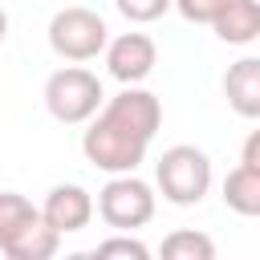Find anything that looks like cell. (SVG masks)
I'll use <instances>...</instances> for the list:
<instances>
[{
  "label": "cell",
  "mask_w": 260,
  "mask_h": 260,
  "mask_svg": "<svg viewBox=\"0 0 260 260\" xmlns=\"http://www.w3.org/2000/svg\"><path fill=\"white\" fill-rule=\"evenodd\" d=\"M158 126H162V102L150 89L126 85L89 118V130L81 134V154L106 175H130L146 158Z\"/></svg>",
  "instance_id": "1"
},
{
  "label": "cell",
  "mask_w": 260,
  "mask_h": 260,
  "mask_svg": "<svg viewBox=\"0 0 260 260\" xmlns=\"http://www.w3.org/2000/svg\"><path fill=\"white\" fill-rule=\"evenodd\" d=\"M154 183H158L162 199L175 203V207L203 203V195L211 191V158H207V150H199L191 142L167 146L158 154V162H154Z\"/></svg>",
  "instance_id": "2"
},
{
  "label": "cell",
  "mask_w": 260,
  "mask_h": 260,
  "mask_svg": "<svg viewBox=\"0 0 260 260\" xmlns=\"http://www.w3.org/2000/svg\"><path fill=\"white\" fill-rule=\"evenodd\" d=\"M106 106L102 81L98 73L81 69V65H65L45 81V110L61 122V126H81L89 122L98 110Z\"/></svg>",
  "instance_id": "3"
},
{
  "label": "cell",
  "mask_w": 260,
  "mask_h": 260,
  "mask_svg": "<svg viewBox=\"0 0 260 260\" xmlns=\"http://www.w3.org/2000/svg\"><path fill=\"white\" fill-rule=\"evenodd\" d=\"M49 49L61 61H93L98 53L110 49V28L93 8H61L49 20Z\"/></svg>",
  "instance_id": "4"
},
{
  "label": "cell",
  "mask_w": 260,
  "mask_h": 260,
  "mask_svg": "<svg viewBox=\"0 0 260 260\" xmlns=\"http://www.w3.org/2000/svg\"><path fill=\"white\" fill-rule=\"evenodd\" d=\"M154 207H158V195L150 183H142L134 171L130 175H110V183L98 191V215L106 228L114 232H134V228H146L154 219Z\"/></svg>",
  "instance_id": "5"
},
{
  "label": "cell",
  "mask_w": 260,
  "mask_h": 260,
  "mask_svg": "<svg viewBox=\"0 0 260 260\" xmlns=\"http://www.w3.org/2000/svg\"><path fill=\"white\" fill-rule=\"evenodd\" d=\"M154 61H158V49H154V41H150L146 32H122V37H114L110 49H106V69H110V77L122 81V85L146 81L150 69H154Z\"/></svg>",
  "instance_id": "6"
},
{
  "label": "cell",
  "mask_w": 260,
  "mask_h": 260,
  "mask_svg": "<svg viewBox=\"0 0 260 260\" xmlns=\"http://www.w3.org/2000/svg\"><path fill=\"white\" fill-rule=\"evenodd\" d=\"M41 211H45V219H49L61 236H73V232L89 228L98 203H93V195H89L81 183H57V187H49Z\"/></svg>",
  "instance_id": "7"
},
{
  "label": "cell",
  "mask_w": 260,
  "mask_h": 260,
  "mask_svg": "<svg viewBox=\"0 0 260 260\" xmlns=\"http://www.w3.org/2000/svg\"><path fill=\"white\" fill-rule=\"evenodd\" d=\"M57 248H61V232L45 219V211H37L24 228L0 236V252L8 260H49L57 256Z\"/></svg>",
  "instance_id": "8"
},
{
  "label": "cell",
  "mask_w": 260,
  "mask_h": 260,
  "mask_svg": "<svg viewBox=\"0 0 260 260\" xmlns=\"http://www.w3.org/2000/svg\"><path fill=\"white\" fill-rule=\"evenodd\" d=\"M223 98L232 106V114L260 122V57H240L228 65L223 73Z\"/></svg>",
  "instance_id": "9"
},
{
  "label": "cell",
  "mask_w": 260,
  "mask_h": 260,
  "mask_svg": "<svg viewBox=\"0 0 260 260\" xmlns=\"http://www.w3.org/2000/svg\"><path fill=\"white\" fill-rule=\"evenodd\" d=\"M211 28L223 45H252L260 37V0H232Z\"/></svg>",
  "instance_id": "10"
},
{
  "label": "cell",
  "mask_w": 260,
  "mask_h": 260,
  "mask_svg": "<svg viewBox=\"0 0 260 260\" xmlns=\"http://www.w3.org/2000/svg\"><path fill=\"white\" fill-rule=\"evenodd\" d=\"M223 203L236 215H260V167L240 162L223 179Z\"/></svg>",
  "instance_id": "11"
},
{
  "label": "cell",
  "mask_w": 260,
  "mask_h": 260,
  "mask_svg": "<svg viewBox=\"0 0 260 260\" xmlns=\"http://www.w3.org/2000/svg\"><path fill=\"white\" fill-rule=\"evenodd\" d=\"M167 260H215V240L203 236V232H171L158 248Z\"/></svg>",
  "instance_id": "12"
},
{
  "label": "cell",
  "mask_w": 260,
  "mask_h": 260,
  "mask_svg": "<svg viewBox=\"0 0 260 260\" xmlns=\"http://www.w3.org/2000/svg\"><path fill=\"white\" fill-rule=\"evenodd\" d=\"M37 211H41V207H32L20 191H4V195H0V236H8V232H16V228H24Z\"/></svg>",
  "instance_id": "13"
},
{
  "label": "cell",
  "mask_w": 260,
  "mask_h": 260,
  "mask_svg": "<svg viewBox=\"0 0 260 260\" xmlns=\"http://www.w3.org/2000/svg\"><path fill=\"white\" fill-rule=\"evenodd\" d=\"M93 260H110V256H126V260H150V248L142 244V240H134V236H110V240H102L93 252H89Z\"/></svg>",
  "instance_id": "14"
},
{
  "label": "cell",
  "mask_w": 260,
  "mask_h": 260,
  "mask_svg": "<svg viewBox=\"0 0 260 260\" xmlns=\"http://www.w3.org/2000/svg\"><path fill=\"white\" fill-rule=\"evenodd\" d=\"M114 8H118L130 24H150V20H158L167 8H175V0H114Z\"/></svg>",
  "instance_id": "15"
},
{
  "label": "cell",
  "mask_w": 260,
  "mask_h": 260,
  "mask_svg": "<svg viewBox=\"0 0 260 260\" xmlns=\"http://www.w3.org/2000/svg\"><path fill=\"white\" fill-rule=\"evenodd\" d=\"M228 4H232V0H175L179 16L191 20V24H215Z\"/></svg>",
  "instance_id": "16"
},
{
  "label": "cell",
  "mask_w": 260,
  "mask_h": 260,
  "mask_svg": "<svg viewBox=\"0 0 260 260\" xmlns=\"http://www.w3.org/2000/svg\"><path fill=\"white\" fill-rule=\"evenodd\" d=\"M240 162H252V167H260V126L244 138V150H240Z\"/></svg>",
  "instance_id": "17"
}]
</instances>
